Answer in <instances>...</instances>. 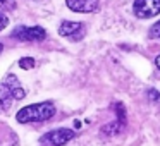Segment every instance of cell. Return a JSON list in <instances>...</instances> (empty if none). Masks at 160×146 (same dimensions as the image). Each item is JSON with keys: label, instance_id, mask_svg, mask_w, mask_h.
I'll list each match as a JSON object with an SVG mask.
<instances>
[{"label": "cell", "instance_id": "cell-1", "mask_svg": "<svg viewBox=\"0 0 160 146\" xmlns=\"http://www.w3.org/2000/svg\"><path fill=\"white\" fill-rule=\"evenodd\" d=\"M55 115V105L52 101H42V103H33L28 107H22L16 114V120L19 124H28V122H45Z\"/></svg>", "mask_w": 160, "mask_h": 146}, {"label": "cell", "instance_id": "cell-2", "mask_svg": "<svg viewBox=\"0 0 160 146\" xmlns=\"http://www.w3.org/2000/svg\"><path fill=\"white\" fill-rule=\"evenodd\" d=\"M26 96V91L19 84L18 76L9 74L0 83V110H7L14 100H22Z\"/></svg>", "mask_w": 160, "mask_h": 146}, {"label": "cell", "instance_id": "cell-3", "mask_svg": "<svg viewBox=\"0 0 160 146\" xmlns=\"http://www.w3.org/2000/svg\"><path fill=\"white\" fill-rule=\"evenodd\" d=\"M11 36L19 41H43L47 38V31L42 26H18Z\"/></svg>", "mask_w": 160, "mask_h": 146}, {"label": "cell", "instance_id": "cell-4", "mask_svg": "<svg viewBox=\"0 0 160 146\" xmlns=\"http://www.w3.org/2000/svg\"><path fill=\"white\" fill-rule=\"evenodd\" d=\"M132 12L139 19L153 17L160 12V0H134Z\"/></svg>", "mask_w": 160, "mask_h": 146}, {"label": "cell", "instance_id": "cell-5", "mask_svg": "<svg viewBox=\"0 0 160 146\" xmlns=\"http://www.w3.org/2000/svg\"><path fill=\"white\" fill-rule=\"evenodd\" d=\"M76 136V132L72 129H55V131H50L47 132L45 136H42L40 141L43 144H48V146H64L66 143H69L71 139Z\"/></svg>", "mask_w": 160, "mask_h": 146}, {"label": "cell", "instance_id": "cell-6", "mask_svg": "<svg viewBox=\"0 0 160 146\" xmlns=\"http://www.w3.org/2000/svg\"><path fill=\"white\" fill-rule=\"evenodd\" d=\"M84 33H86L84 24L83 22H78V21H64L59 26V35L67 38V40H71V41H79V40H83Z\"/></svg>", "mask_w": 160, "mask_h": 146}, {"label": "cell", "instance_id": "cell-7", "mask_svg": "<svg viewBox=\"0 0 160 146\" xmlns=\"http://www.w3.org/2000/svg\"><path fill=\"white\" fill-rule=\"evenodd\" d=\"M66 4L72 12L90 14V12H97L98 11L100 0H66Z\"/></svg>", "mask_w": 160, "mask_h": 146}, {"label": "cell", "instance_id": "cell-8", "mask_svg": "<svg viewBox=\"0 0 160 146\" xmlns=\"http://www.w3.org/2000/svg\"><path fill=\"white\" fill-rule=\"evenodd\" d=\"M124 125H126V124H122V122L115 120V122H112V124H108V125H105V127H102V132H105V134H115V132H121Z\"/></svg>", "mask_w": 160, "mask_h": 146}, {"label": "cell", "instance_id": "cell-9", "mask_svg": "<svg viewBox=\"0 0 160 146\" xmlns=\"http://www.w3.org/2000/svg\"><path fill=\"white\" fill-rule=\"evenodd\" d=\"M35 66H36V60L33 59V57H22V59L19 60V67H21V69H24V71L33 69Z\"/></svg>", "mask_w": 160, "mask_h": 146}, {"label": "cell", "instance_id": "cell-10", "mask_svg": "<svg viewBox=\"0 0 160 146\" xmlns=\"http://www.w3.org/2000/svg\"><path fill=\"white\" fill-rule=\"evenodd\" d=\"M114 110H115V114H117V120L122 122V124H126V110H124V105H122V103H115V105H114Z\"/></svg>", "mask_w": 160, "mask_h": 146}, {"label": "cell", "instance_id": "cell-11", "mask_svg": "<svg viewBox=\"0 0 160 146\" xmlns=\"http://www.w3.org/2000/svg\"><path fill=\"white\" fill-rule=\"evenodd\" d=\"M18 2L16 0H0V11H16Z\"/></svg>", "mask_w": 160, "mask_h": 146}, {"label": "cell", "instance_id": "cell-12", "mask_svg": "<svg viewBox=\"0 0 160 146\" xmlns=\"http://www.w3.org/2000/svg\"><path fill=\"white\" fill-rule=\"evenodd\" d=\"M150 38H153V40H160V21L158 22H155V24L150 28Z\"/></svg>", "mask_w": 160, "mask_h": 146}, {"label": "cell", "instance_id": "cell-13", "mask_svg": "<svg viewBox=\"0 0 160 146\" xmlns=\"http://www.w3.org/2000/svg\"><path fill=\"white\" fill-rule=\"evenodd\" d=\"M7 26H9V17L4 14V12H0V31H4Z\"/></svg>", "mask_w": 160, "mask_h": 146}, {"label": "cell", "instance_id": "cell-14", "mask_svg": "<svg viewBox=\"0 0 160 146\" xmlns=\"http://www.w3.org/2000/svg\"><path fill=\"white\" fill-rule=\"evenodd\" d=\"M148 98H150L152 101H157V100L160 98V93H158L157 90H148Z\"/></svg>", "mask_w": 160, "mask_h": 146}, {"label": "cell", "instance_id": "cell-15", "mask_svg": "<svg viewBox=\"0 0 160 146\" xmlns=\"http://www.w3.org/2000/svg\"><path fill=\"white\" fill-rule=\"evenodd\" d=\"M155 64H157V67H158V71H160V55L155 59Z\"/></svg>", "mask_w": 160, "mask_h": 146}, {"label": "cell", "instance_id": "cell-16", "mask_svg": "<svg viewBox=\"0 0 160 146\" xmlns=\"http://www.w3.org/2000/svg\"><path fill=\"white\" fill-rule=\"evenodd\" d=\"M2 50H4V45H2V43H0V53H2Z\"/></svg>", "mask_w": 160, "mask_h": 146}, {"label": "cell", "instance_id": "cell-17", "mask_svg": "<svg viewBox=\"0 0 160 146\" xmlns=\"http://www.w3.org/2000/svg\"><path fill=\"white\" fill-rule=\"evenodd\" d=\"M35 2H42V0H35Z\"/></svg>", "mask_w": 160, "mask_h": 146}]
</instances>
